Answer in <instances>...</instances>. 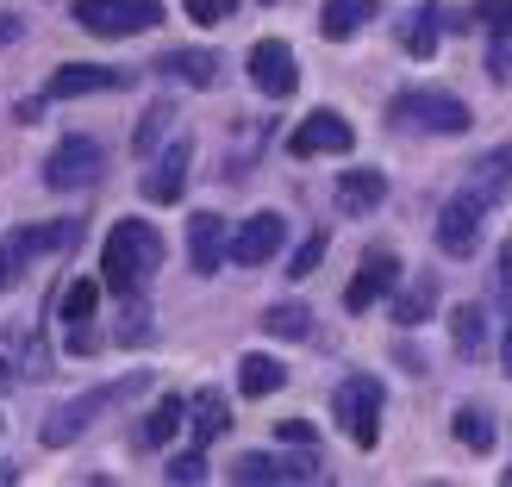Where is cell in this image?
Instances as JSON below:
<instances>
[{
    "mask_svg": "<svg viewBox=\"0 0 512 487\" xmlns=\"http://www.w3.org/2000/svg\"><path fill=\"white\" fill-rule=\"evenodd\" d=\"M225 250H232L225 219H219V213H194V219H188V263H194V275H219Z\"/></svg>",
    "mask_w": 512,
    "mask_h": 487,
    "instance_id": "obj_14",
    "label": "cell"
},
{
    "mask_svg": "<svg viewBox=\"0 0 512 487\" xmlns=\"http://www.w3.org/2000/svg\"><path fill=\"white\" fill-rule=\"evenodd\" d=\"M381 200H388V175H381V169H344L338 175V207L344 213L363 219V213L381 207Z\"/></svg>",
    "mask_w": 512,
    "mask_h": 487,
    "instance_id": "obj_17",
    "label": "cell"
},
{
    "mask_svg": "<svg viewBox=\"0 0 512 487\" xmlns=\"http://www.w3.org/2000/svg\"><path fill=\"white\" fill-rule=\"evenodd\" d=\"M263 331L269 338H306V331H313V313H306L300 300H281V306L263 313Z\"/></svg>",
    "mask_w": 512,
    "mask_h": 487,
    "instance_id": "obj_24",
    "label": "cell"
},
{
    "mask_svg": "<svg viewBox=\"0 0 512 487\" xmlns=\"http://www.w3.org/2000/svg\"><path fill=\"white\" fill-rule=\"evenodd\" d=\"M94 306H100V281H69V294H63V331L69 338L94 325Z\"/></svg>",
    "mask_w": 512,
    "mask_h": 487,
    "instance_id": "obj_22",
    "label": "cell"
},
{
    "mask_svg": "<svg viewBox=\"0 0 512 487\" xmlns=\"http://www.w3.org/2000/svg\"><path fill=\"white\" fill-rule=\"evenodd\" d=\"M250 82L263 88L269 100H288L300 88V69H294V50L281 44V38H263V44H250Z\"/></svg>",
    "mask_w": 512,
    "mask_h": 487,
    "instance_id": "obj_9",
    "label": "cell"
},
{
    "mask_svg": "<svg viewBox=\"0 0 512 487\" xmlns=\"http://www.w3.org/2000/svg\"><path fill=\"white\" fill-rule=\"evenodd\" d=\"M506 188H512V144H494L488 157H481V163L469 169L463 194H469V200H481V207H500Z\"/></svg>",
    "mask_w": 512,
    "mask_h": 487,
    "instance_id": "obj_15",
    "label": "cell"
},
{
    "mask_svg": "<svg viewBox=\"0 0 512 487\" xmlns=\"http://www.w3.org/2000/svg\"><path fill=\"white\" fill-rule=\"evenodd\" d=\"M169 119H175L169 100H157V107H150V113L138 119V132H132V150H138V157H157V144L169 138Z\"/></svg>",
    "mask_w": 512,
    "mask_h": 487,
    "instance_id": "obj_25",
    "label": "cell"
},
{
    "mask_svg": "<svg viewBox=\"0 0 512 487\" xmlns=\"http://www.w3.org/2000/svg\"><path fill=\"white\" fill-rule=\"evenodd\" d=\"M450 344L463 356H481L488 350V313H481V306H456L450 313Z\"/></svg>",
    "mask_w": 512,
    "mask_h": 487,
    "instance_id": "obj_21",
    "label": "cell"
},
{
    "mask_svg": "<svg viewBox=\"0 0 512 487\" xmlns=\"http://www.w3.org/2000/svg\"><path fill=\"white\" fill-rule=\"evenodd\" d=\"M163 19L157 0H75V25L88 38H138Z\"/></svg>",
    "mask_w": 512,
    "mask_h": 487,
    "instance_id": "obj_2",
    "label": "cell"
},
{
    "mask_svg": "<svg viewBox=\"0 0 512 487\" xmlns=\"http://www.w3.org/2000/svg\"><path fill=\"white\" fill-rule=\"evenodd\" d=\"M225 425H232L225 400H219V394H200V400H194V444H213Z\"/></svg>",
    "mask_w": 512,
    "mask_h": 487,
    "instance_id": "obj_28",
    "label": "cell"
},
{
    "mask_svg": "<svg viewBox=\"0 0 512 487\" xmlns=\"http://www.w3.org/2000/svg\"><path fill=\"white\" fill-rule=\"evenodd\" d=\"M281 244H288V219H281V213H250L238 232H232V250H225V256L244 263V269H263Z\"/></svg>",
    "mask_w": 512,
    "mask_h": 487,
    "instance_id": "obj_8",
    "label": "cell"
},
{
    "mask_svg": "<svg viewBox=\"0 0 512 487\" xmlns=\"http://www.w3.org/2000/svg\"><path fill=\"white\" fill-rule=\"evenodd\" d=\"M331 413H338L344 438L356 450H375V438H381V381L375 375H350L338 388V400H331Z\"/></svg>",
    "mask_w": 512,
    "mask_h": 487,
    "instance_id": "obj_4",
    "label": "cell"
},
{
    "mask_svg": "<svg viewBox=\"0 0 512 487\" xmlns=\"http://www.w3.org/2000/svg\"><path fill=\"white\" fill-rule=\"evenodd\" d=\"M100 144L94 138H63L57 150L44 157V188H57V194H69V188H88V182H100Z\"/></svg>",
    "mask_w": 512,
    "mask_h": 487,
    "instance_id": "obj_6",
    "label": "cell"
},
{
    "mask_svg": "<svg viewBox=\"0 0 512 487\" xmlns=\"http://www.w3.org/2000/svg\"><path fill=\"white\" fill-rule=\"evenodd\" d=\"M7 281H13V256L0 250V294H7Z\"/></svg>",
    "mask_w": 512,
    "mask_h": 487,
    "instance_id": "obj_38",
    "label": "cell"
},
{
    "mask_svg": "<svg viewBox=\"0 0 512 487\" xmlns=\"http://www.w3.org/2000/svg\"><path fill=\"white\" fill-rule=\"evenodd\" d=\"M456 444H469V450H494V419L481 413V406H456Z\"/></svg>",
    "mask_w": 512,
    "mask_h": 487,
    "instance_id": "obj_26",
    "label": "cell"
},
{
    "mask_svg": "<svg viewBox=\"0 0 512 487\" xmlns=\"http://www.w3.org/2000/svg\"><path fill=\"white\" fill-rule=\"evenodd\" d=\"M431 306H438V281H419V288H406L400 300H394V325H406V331H413V325H425L431 319Z\"/></svg>",
    "mask_w": 512,
    "mask_h": 487,
    "instance_id": "obj_23",
    "label": "cell"
},
{
    "mask_svg": "<svg viewBox=\"0 0 512 487\" xmlns=\"http://www.w3.org/2000/svg\"><path fill=\"white\" fill-rule=\"evenodd\" d=\"M325 244H331V238H325V232H313V238H306V244L294 250V263H288V275H313V269L325 263Z\"/></svg>",
    "mask_w": 512,
    "mask_h": 487,
    "instance_id": "obj_32",
    "label": "cell"
},
{
    "mask_svg": "<svg viewBox=\"0 0 512 487\" xmlns=\"http://www.w3.org/2000/svg\"><path fill=\"white\" fill-rule=\"evenodd\" d=\"M494 288H500V300L512 306V244H500V263H494Z\"/></svg>",
    "mask_w": 512,
    "mask_h": 487,
    "instance_id": "obj_35",
    "label": "cell"
},
{
    "mask_svg": "<svg viewBox=\"0 0 512 487\" xmlns=\"http://www.w3.org/2000/svg\"><path fill=\"white\" fill-rule=\"evenodd\" d=\"M188 7V19H200V25H225L238 13V0H182Z\"/></svg>",
    "mask_w": 512,
    "mask_h": 487,
    "instance_id": "obj_33",
    "label": "cell"
},
{
    "mask_svg": "<svg viewBox=\"0 0 512 487\" xmlns=\"http://www.w3.org/2000/svg\"><path fill=\"white\" fill-rule=\"evenodd\" d=\"M113 88H132V69H107V63H63L50 75V100H82V94H113Z\"/></svg>",
    "mask_w": 512,
    "mask_h": 487,
    "instance_id": "obj_10",
    "label": "cell"
},
{
    "mask_svg": "<svg viewBox=\"0 0 512 487\" xmlns=\"http://www.w3.org/2000/svg\"><path fill=\"white\" fill-rule=\"evenodd\" d=\"M506 369H512V331H506Z\"/></svg>",
    "mask_w": 512,
    "mask_h": 487,
    "instance_id": "obj_41",
    "label": "cell"
},
{
    "mask_svg": "<svg viewBox=\"0 0 512 487\" xmlns=\"http://www.w3.org/2000/svg\"><path fill=\"white\" fill-rule=\"evenodd\" d=\"M469 13H475V25L488 38H512V0H475Z\"/></svg>",
    "mask_w": 512,
    "mask_h": 487,
    "instance_id": "obj_31",
    "label": "cell"
},
{
    "mask_svg": "<svg viewBox=\"0 0 512 487\" xmlns=\"http://www.w3.org/2000/svg\"><path fill=\"white\" fill-rule=\"evenodd\" d=\"M363 19H375V0H325L319 32L331 44H344V38H356V25H363Z\"/></svg>",
    "mask_w": 512,
    "mask_h": 487,
    "instance_id": "obj_19",
    "label": "cell"
},
{
    "mask_svg": "<svg viewBox=\"0 0 512 487\" xmlns=\"http://www.w3.org/2000/svg\"><path fill=\"white\" fill-rule=\"evenodd\" d=\"M400 281V256L394 250H363V269H356V281L344 288V306L350 313H369L375 300H388Z\"/></svg>",
    "mask_w": 512,
    "mask_h": 487,
    "instance_id": "obj_11",
    "label": "cell"
},
{
    "mask_svg": "<svg viewBox=\"0 0 512 487\" xmlns=\"http://www.w3.org/2000/svg\"><path fill=\"white\" fill-rule=\"evenodd\" d=\"M163 475H169V481H207V463H200V450H194V456H175Z\"/></svg>",
    "mask_w": 512,
    "mask_h": 487,
    "instance_id": "obj_34",
    "label": "cell"
},
{
    "mask_svg": "<svg viewBox=\"0 0 512 487\" xmlns=\"http://www.w3.org/2000/svg\"><path fill=\"white\" fill-rule=\"evenodd\" d=\"M506 481H512V469H506Z\"/></svg>",
    "mask_w": 512,
    "mask_h": 487,
    "instance_id": "obj_42",
    "label": "cell"
},
{
    "mask_svg": "<svg viewBox=\"0 0 512 487\" xmlns=\"http://www.w3.org/2000/svg\"><path fill=\"white\" fill-rule=\"evenodd\" d=\"M481 219H488V207H481V200H469V194H456L450 207L438 213V250H444V256H475Z\"/></svg>",
    "mask_w": 512,
    "mask_h": 487,
    "instance_id": "obj_12",
    "label": "cell"
},
{
    "mask_svg": "<svg viewBox=\"0 0 512 487\" xmlns=\"http://www.w3.org/2000/svg\"><path fill=\"white\" fill-rule=\"evenodd\" d=\"M281 438H288V444H313V425H300V419H288V425H281Z\"/></svg>",
    "mask_w": 512,
    "mask_h": 487,
    "instance_id": "obj_36",
    "label": "cell"
},
{
    "mask_svg": "<svg viewBox=\"0 0 512 487\" xmlns=\"http://www.w3.org/2000/svg\"><path fill=\"white\" fill-rule=\"evenodd\" d=\"M163 263V238L150 219H119L107 232V250H100V288H113L119 300H138L144 281Z\"/></svg>",
    "mask_w": 512,
    "mask_h": 487,
    "instance_id": "obj_1",
    "label": "cell"
},
{
    "mask_svg": "<svg viewBox=\"0 0 512 487\" xmlns=\"http://www.w3.org/2000/svg\"><path fill=\"white\" fill-rule=\"evenodd\" d=\"M232 481H244V487H263V481H281V456H263V450H250V456H238V463H232Z\"/></svg>",
    "mask_w": 512,
    "mask_h": 487,
    "instance_id": "obj_30",
    "label": "cell"
},
{
    "mask_svg": "<svg viewBox=\"0 0 512 487\" xmlns=\"http://www.w3.org/2000/svg\"><path fill=\"white\" fill-rule=\"evenodd\" d=\"M281 381H288V369H281L275 356H244V363H238V394H244V400H263V394H275Z\"/></svg>",
    "mask_w": 512,
    "mask_h": 487,
    "instance_id": "obj_20",
    "label": "cell"
},
{
    "mask_svg": "<svg viewBox=\"0 0 512 487\" xmlns=\"http://www.w3.org/2000/svg\"><path fill=\"white\" fill-rule=\"evenodd\" d=\"M132 388H144V375H132V381H119V388H88V394H75V400H63L57 413L44 419V450H63V444H75L82 431L94 425V413H107V406L119 400V394H132Z\"/></svg>",
    "mask_w": 512,
    "mask_h": 487,
    "instance_id": "obj_3",
    "label": "cell"
},
{
    "mask_svg": "<svg viewBox=\"0 0 512 487\" xmlns=\"http://www.w3.org/2000/svg\"><path fill=\"white\" fill-rule=\"evenodd\" d=\"M182 413H188V400H157V406H150V413H144V425L132 431V438H138V450H157L163 438H175V431H182Z\"/></svg>",
    "mask_w": 512,
    "mask_h": 487,
    "instance_id": "obj_18",
    "label": "cell"
},
{
    "mask_svg": "<svg viewBox=\"0 0 512 487\" xmlns=\"http://www.w3.org/2000/svg\"><path fill=\"white\" fill-rule=\"evenodd\" d=\"M188 163H194L188 138H175L169 150L150 157V169H144V200H150V207H175V200L188 194Z\"/></svg>",
    "mask_w": 512,
    "mask_h": 487,
    "instance_id": "obj_7",
    "label": "cell"
},
{
    "mask_svg": "<svg viewBox=\"0 0 512 487\" xmlns=\"http://www.w3.org/2000/svg\"><path fill=\"white\" fill-rule=\"evenodd\" d=\"M0 388H13V363H0Z\"/></svg>",
    "mask_w": 512,
    "mask_h": 487,
    "instance_id": "obj_39",
    "label": "cell"
},
{
    "mask_svg": "<svg viewBox=\"0 0 512 487\" xmlns=\"http://www.w3.org/2000/svg\"><path fill=\"white\" fill-rule=\"evenodd\" d=\"M438 25H444V13H419L413 25H400V44L413 50V57H431V50H438Z\"/></svg>",
    "mask_w": 512,
    "mask_h": 487,
    "instance_id": "obj_29",
    "label": "cell"
},
{
    "mask_svg": "<svg viewBox=\"0 0 512 487\" xmlns=\"http://www.w3.org/2000/svg\"><path fill=\"white\" fill-rule=\"evenodd\" d=\"M157 69H175L188 88H213V69H219V63L207 57V50H175V57H163Z\"/></svg>",
    "mask_w": 512,
    "mask_h": 487,
    "instance_id": "obj_27",
    "label": "cell"
},
{
    "mask_svg": "<svg viewBox=\"0 0 512 487\" xmlns=\"http://www.w3.org/2000/svg\"><path fill=\"white\" fill-rule=\"evenodd\" d=\"M394 119L400 125H419V132H438V138H456V132H469V107L456 94H438V88H413V94H400L394 100Z\"/></svg>",
    "mask_w": 512,
    "mask_h": 487,
    "instance_id": "obj_5",
    "label": "cell"
},
{
    "mask_svg": "<svg viewBox=\"0 0 512 487\" xmlns=\"http://www.w3.org/2000/svg\"><path fill=\"white\" fill-rule=\"evenodd\" d=\"M13 475H19V469H13V463H0V487H7V481H13Z\"/></svg>",
    "mask_w": 512,
    "mask_h": 487,
    "instance_id": "obj_40",
    "label": "cell"
},
{
    "mask_svg": "<svg viewBox=\"0 0 512 487\" xmlns=\"http://www.w3.org/2000/svg\"><path fill=\"white\" fill-rule=\"evenodd\" d=\"M75 238H82V219H57V225H32V232H13L7 250L13 263H32V256H44V250H75Z\"/></svg>",
    "mask_w": 512,
    "mask_h": 487,
    "instance_id": "obj_16",
    "label": "cell"
},
{
    "mask_svg": "<svg viewBox=\"0 0 512 487\" xmlns=\"http://www.w3.org/2000/svg\"><path fill=\"white\" fill-rule=\"evenodd\" d=\"M350 144H356V132H350V119H338V113H313L288 138L294 157H350Z\"/></svg>",
    "mask_w": 512,
    "mask_h": 487,
    "instance_id": "obj_13",
    "label": "cell"
},
{
    "mask_svg": "<svg viewBox=\"0 0 512 487\" xmlns=\"http://www.w3.org/2000/svg\"><path fill=\"white\" fill-rule=\"evenodd\" d=\"M19 25H25V19H19V13H0V50H7V44H13V38H19Z\"/></svg>",
    "mask_w": 512,
    "mask_h": 487,
    "instance_id": "obj_37",
    "label": "cell"
}]
</instances>
